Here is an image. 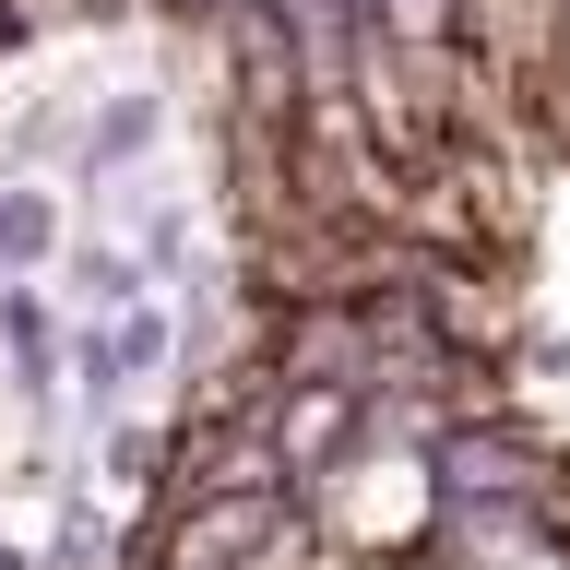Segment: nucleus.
I'll return each instance as SVG.
<instances>
[{"instance_id":"nucleus-2","label":"nucleus","mask_w":570,"mask_h":570,"mask_svg":"<svg viewBox=\"0 0 570 570\" xmlns=\"http://www.w3.org/2000/svg\"><path fill=\"white\" fill-rule=\"evenodd\" d=\"M0 368L36 416H60V381H71V321L48 285H0Z\"/></svg>"},{"instance_id":"nucleus-3","label":"nucleus","mask_w":570,"mask_h":570,"mask_svg":"<svg viewBox=\"0 0 570 570\" xmlns=\"http://www.w3.org/2000/svg\"><path fill=\"white\" fill-rule=\"evenodd\" d=\"M60 249H71L60 190H36V178H0V285H36Z\"/></svg>"},{"instance_id":"nucleus-4","label":"nucleus","mask_w":570,"mask_h":570,"mask_svg":"<svg viewBox=\"0 0 570 570\" xmlns=\"http://www.w3.org/2000/svg\"><path fill=\"white\" fill-rule=\"evenodd\" d=\"M0 570H24V547H12V534H0Z\"/></svg>"},{"instance_id":"nucleus-1","label":"nucleus","mask_w":570,"mask_h":570,"mask_svg":"<svg viewBox=\"0 0 570 570\" xmlns=\"http://www.w3.org/2000/svg\"><path fill=\"white\" fill-rule=\"evenodd\" d=\"M167 356H178V297H142V309H119V321H71V416L119 428L131 392L155 381Z\"/></svg>"}]
</instances>
